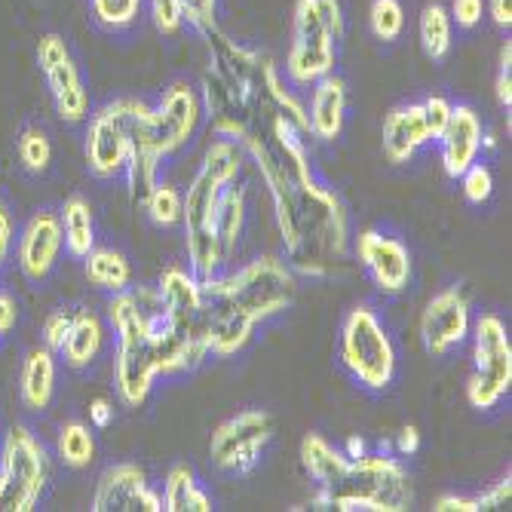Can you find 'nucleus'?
<instances>
[{
    "mask_svg": "<svg viewBox=\"0 0 512 512\" xmlns=\"http://www.w3.org/2000/svg\"><path fill=\"white\" fill-rule=\"evenodd\" d=\"M203 37L209 46L203 92L212 132L237 142L255 160L289 267L304 276L335 273L347 261L350 221L338 194L325 188L310 166L307 108L267 56L218 28Z\"/></svg>",
    "mask_w": 512,
    "mask_h": 512,
    "instance_id": "obj_1",
    "label": "nucleus"
},
{
    "mask_svg": "<svg viewBox=\"0 0 512 512\" xmlns=\"http://www.w3.org/2000/svg\"><path fill=\"white\" fill-rule=\"evenodd\" d=\"M108 322L117 335L114 381L129 408H142L160 375L194 371L209 356L206 338L166 316L157 289L120 292L108 301Z\"/></svg>",
    "mask_w": 512,
    "mask_h": 512,
    "instance_id": "obj_2",
    "label": "nucleus"
},
{
    "mask_svg": "<svg viewBox=\"0 0 512 512\" xmlns=\"http://www.w3.org/2000/svg\"><path fill=\"white\" fill-rule=\"evenodd\" d=\"M203 338L212 356L240 353L255 325L292 307L298 295L295 270L273 255L249 261L234 276L200 279Z\"/></svg>",
    "mask_w": 512,
    "mask_h": 512,
    "instance_id": "obj_3",
    "label": "nucleus"
},
{
    "mask_svg": "<svg viewBox=\"0 0 512 512\" xmlns=\"http://www.w3.org/2000/svg\"><path fill=\"white\" fill-rule=\"evenodd\" d=\"M301 463L316 482L310 497L313 509H341V512H402L411 503V482L405 467L378 451L347 457L319 433L304 436Z\"/></svg>",
    "mask_w": 512,
    "mask_h": 512,
    "instance_id": "obj_4",
    "label": "nucleus"
},
{
    "mask_svg": "<svg viewBox=\"0 0 512 512\" xmlns=\"http://www.w3.org/2000/svg\"><path fill=\"white\" fill-rule=\"evenodd\" d=\"M243 169V148L230 138H218L203 157L188 194L181 197L184 246H188L191 273L197 279H212L224 264V249L218 240V200L227 184H234Z\"/></svg>",
    "mask_w": 512,
    "mask_h": 512,
    "instance_id": "obj_5",
    "label": "nucleus"
},
{
    "mask_svg": "<svg viewBox=\"0 0 512 512\" xmlns=\"http://www.w3.org/2000/svg\"><path fill=\"white\" fill-rule=\"evenodd\" d=\"M344 37L341 0H298L292 19V46L286 56V77L307 89L325 74H335Z\"/></svg>",
    "mask_w": 512,
    "mask_h": 512,
    "instance_id": "obj_6",
    "label": "nucleus"
},
{
    "mask_svg": "<svg viewBox=\"0 0 512 512\" xmlns=\"http://www.w3.org/2000/svg\"><path fill=\"white\" fill-rule=\"evenodd\" d=\"M338 359L347 375L368 393H384L396 381V344L381 316L365 304L353 307L341 325Z\"/></svg>",
    "mask_w": 512,
    "mask_h": 512,
    "instance_id": "obj_7",
    "label": "nucleus"
},
{
    "mask_svg": "<svg viewBox=\"0 0 512 512\" xmlns=\"http://www.w3.org/2000/svg\"><path fill=\"white\" fill-rule=\"evenodd\" d=\"M203 120V99L191 83H172L157 108H145L132 132V148L166 160L191 142ZM129 148V151H132Z\"/></svg>",
    "mask_w": 512,
    "mask_h": 512,
    "instance_id": "obj_8",
    "label": "nucleus"
},
{
    "mask_svg": "<svg viewBox=\"0 0 512 512\" xmlns=\"http://www.w3.org/2000/svg\"><path fill=\"white\" fill-rule=\"evenodd\" d=\"M50 479V457L28 427H13L0 448V512H31Z\"/></svg>",
    "mask_w": 512,
    "mask_h": 512,
    "instance_id": "obj_9",
    "label": "nucleus"
},
{
    "mask_svg": "<svg viewBox=\"0 0 512 512\" xmlns=\"http://www.w3.org/2000/svg\"><path fill=\"white\" fill-rule=\"evenodd\" d=\"M512 387V344L500 316L485 313L473 329V375L467 381V399L473 408H494Z\"/></svg>",
    "mask_w": 512,
    "mask_h": 512,
    "instance_id": "obj_10",
    "label": "nucleus"
},
{
    "mask_svg": "<svg viewBox=\"0 0 512 512\" xmlns=\"http://www.w3.org/2000/svg\"><path fill=\"white\" fill-rule=\"evenodd\" d=\"M145 108L148 105L138 99H117L92 114L86 126L83 154H86V169L96 178H117L120 172H126L132 132Z\"/></svg>",
    "mask_w": 512,
    "mask_h": 512,
    "instance_id": "obj_11",
    "label": "nucleus"
},
{
    "mask_svg": "<svg viewBox=\"0 0 512 512\" xmlns=\"http://www.w3.org/2000/svg\"><path fill=\"white\" fill-rule=\"evenodd\" d=\"M273 430L276 424L264 408H246L212 433L209 457L218 470L246 476L258 467L261 451L273 439Z\"/></svg>",
    "mask_w": 512,
    "mask_h": 512,
    "instance_id": "obj_12",
    "label": "nucleus"
},
{
    "mask_svg": "<svg viewBox=\"0 0 512 512\" xmlns=\"http://www.w3.org/2000/svg\"><path fill=\"white\" fill-rule=\"evenodd\" d=\"M37 65L46 77V86H50L56 114L71 126L83 123L89 117V92L62 34L50 31L37 40Z\"/></svg>",
    "mask_w": 512,
    "mask_h": 512,
    "instance_id": "obj_13",
    "label": "nucleus"
},
{
    "mask_svg": "<svg viewBox=\"0 0 512 512\" xmlns=\"http://www.w3.org/2000/svg\"><path fill=\"white\" fill-rule=\"evenodd\" d=\"M470 301L457 286L439 292L421 316V341L430 356H445L470 338Z\"/></svg>",
    "mask_w": 512,
    "mask_h": 512,
    "instance_id": "obj_14",
    "label": "nucleus"
},
{
    "mask_svg": "<svg viewBox=\"0 0 512 512\" xmlns=\"http://www.w3.org/2000/svg\"><path fill=\"white\" fill-rule=\"evenodd\" d=\"M96 512H163V497L151 491L148 476L135 463H114L99 476L92 494Z\"/></svg>",
    "mask_w": 512,
    "mask_h": 512,
    "instance_id": "obj_15",
    "label": "nucleus"
},
{
    "mask_svg": "<svg viewBox=\"0 0 512 512\" xmlns=\"http://www.w3.org/2000/svg\"><path fill=\"white\" fill-rule=\"evenodd\" d=\"M356 255L368 270L371 283L384 295H399L411 283V252L402 240L384 230H362L356 240Z\"/></svg>",
    "mask_w": 512,
    "mask_h": 512,
    "instance_id": "obj_16",
    "label": "nucleus"
},
{
    "mask_svg": "<svg viewBox=\"0 0 512 512\" xmlns=\"http://www.w3.org/2000/svg\"><path fill=\"white\" fill-rule=\"evenodd\" d=\"M62 252V218L50 209L37 212L19 237V270L28 283H43Z\"/></svg>",
    "mask_w": 512,
    "mask_h": 512,
    "instance_id": "obj_17",
    "label": "nucleus"
},
{
    "mask_svg": "<svg viewBox=\"0 0 512 512\" xmlns=\"http://www.w3.org/2000/svg\"><path fill=\"white\" fill-rule=\"evenodd\" d=\"M442 145V166L448 178H460L482 151V120L470 105H454L445 132L439 135Z\"/></svg>",
    "mask_w": 512,
    "mask_h": 512,
    "instance_id": "obj_18",
    "label": "nucleus"
},
{
    "mask_svg": "<svg viewBox=\"0 0 512 512\" xmlns=\"http://www.w3.org/2000/svg\"><path fill=\"white\" fill-rule=\"evenodd\" d=\"M347 120V83L338 74H325L313 83L310 108H307V126L310 135L319 142H335L344 132Z\"/></svg>",
    "mask_w": 512,
    "mask_h": 512,
    "instance_id": "obj_19",
    "label": "nucleus"
},
{
    "mask_svg": "<svg viewBox=\"0 0 512 512\" xmlns=\"http://www.w3.org/2000/svg\"><path fill=\"white\" fill-rule=\"evenodd\" d=\"M160 301L169 319H175L178 325H188V329L203 335V289L200 279L181 267H169L160 276Z\"/></svg>",
    "mask_w": 512,
    "mask_h": 512,
    "instance_id": "obj_20",
    "label": "nucleus"
},
{
    "mask_svg": "<svg viewBox=\"0 0 512 512\" xmlns=\"http://www.w3.org/2000/svg\"><path fill=\"white\" fill-rule=\"evenodd\" d=\"M424 145H430V132L424 123L421 102L399 105L384 120V154L390 163H408Z\"/></svg>",
    "mask_w": 512,
    "mask_h": 512,
    "instance_id": "obj_21",
    "label": "nucleus"
},
{
    "mask_svg": "<svg viewBox=\"0 0 512 512\" xmlns=\"http://www.w3.org/2000/svg\"><path fill=\"white\" fill-rule=\"evenodd\" d=\"M22 402L28 411H46L56 393V356L50 347H34L22 362L19 378Z\"/></svg>",
    "mask_w": 512,
    "mask_h": 512,
    "instance_id": "obj_22",
    "label": "nucleus"
},
{
    "mask_svg": "<svg viewBox=\"0 0 512 512\" xmlns=\"http://www.w3.org/2000/svg\"><path fill=\"white\" fill-rule=\"evenodd\" d=\"M102 344H105V325H102V319L92 310H74L71 329H68L65 344L59 350L65 356V362H68V368H74V371L89 368L92 362L99 359Z\"/></svg>",
    "mask_w": 512,
    "mask_h": 512,
    "instance_id": "obj_23",
    "label": "nucleus"
},
{
    "mask_svg": "<svg viewBox=\"0 0 512 512\" xmlns=\"http://www.w3.org/2000/svg\"><path fill=\"white\" fill-rule=\"evenodd\" d=\"M59 218H62V243L68 246L71 258H86L96 249V215H92V206L83 197L65 200Z\"/></svg>",
    "mask_w": 512,
    "mask_h": 512,
    "instance_id": "obj_24",
    "label": "nucleus"
},
{
    "mask_svg": "<svg viewBox=\"0 0 512 512\" xmlns=\"http://www.w3.org/2000/svg\"><path fill=\"white\" fill-rule=\"evenodd\" d=\"M163 509L166 512H212V497L200 488L194 470L184 467V463L172 467L166 476Z\"/></svg>",
    "mask_w": 512,
    "mask_h": 512,
    "instance_id": "obj_25",
    "label": "nucleus"
},
{
    "mask_svg": "<svg viewBox=\"0 0 512 512\" xmlns=\"http://www.w3.org/2000/svg\"><path fill=\"white\" fill-rule=\"evenodd\" d=\"M83 261H86V279L96 289L111 292V295H120V292L129 289L132 267H129L123 252H117V249H92Z\"/></svg>",
    "mask_w": 512,
    "mask_h": 512,
    "instance_id": "obj_26",
    "label": "nucleus"
},
{
    "mask_svg": "<svg viewBox=\"0 0 512 512\" xmlns=\"http://www.w3.org/2000/svg\"><path fill=\"white\" fill-rule=\"evenodd\" d=\"M243 224H246V191L227 184L221 200H218V240H221L224 255H230L237 249Z\"/></svg>",
    "mask_w": 512,
    "mask_h": 512,
    "instance_id": "obj_27",
    "label": "nucleus"
},
{
    "mask_svg": "<svg viewBox=\"0 0 512 512\" xmlns=\"http://www.w3.org/2000/svg\"><path fill=\"white\" fill-rule=\"evenodd\" d=\"M451 16L442 4H427L424 13H421V25H417V31H421V46L424 53L433 59V62H442L448 53H451Z\"/></svg>",
    "mask_w": 512,
    "mask_h": 512,
    "instance_id": "obj_28",
    "label": "nucleus"
},
{
    "mask_svg": "<svg viewBox=\"0 0 512 512\" xmlns=\"http://www.w3.org/2000/svg\"><path fill=\"white\" fill-rule=\"evenodd\" d=\"M56 454H59V460L65 463V467L83 470V467H89L92 460H96V439H92V433H89L86 424L68 421V424H62V430H59Z\"/></svg>",
    "mask_w": 512,
    "mask_h": 512,
    "instance_id": "obj_29",
    "label": "nucleus"
},
{
    "mask_svg": "<svg viewBox=\"0 0 512 512\" xmlns=\"http://www.w3.org/2000/svg\"><path fill=\"white\" fill-rule=\"evenodd\" d=\"M19 160L25 166V172L40 175L50 169L53 163V145H50V135H46L40 126H28L19 135Z\"/></svg>",
    "mask_w": 512,
    "mask_h": 512,
    "instance_id": "obj_30",
    "label": "nucleus"
},
{
    "mask_svg": "<svg viewBox=\"0 0 512 512\" xmlns=\"http://www.w3.org/2000/svg\"><path fill=\"white\" fill-rule=\"evenodd\" d=\"M368 25L381 43H393L405 31V10L399 0H371Z\"/></svg>",
    "mask_w": 512,
    "mask_h": 512,
    "instance_id": "obj_31",
    "label": "nucleus"
},
{
    "mask_svg": "<svg viewBox=\"0 0 512 512\" xmlns=\"http://www.w3.org/2000/svg\"><path fill=\"white\" fill-rule=\"evenodd\" d=\"M145 212L151 215V221L157 227H175V224H181V194L172 188V184L157 181L145 200Z\"/></svg>",
    "mask_w": 512,
    "mask_h": 512,
    "instance_id": "obj_32",
    "label": "nucleus"
},
{
    "mask_svg": "<svg viewBox=\"0 0 512 512\" xmlns=\"http://www.w3.org/2000/svg\"><path fill=\"white\" fill-rule=\"evenodd\" d=\"M142 4L145 0H89L96 22L111 31L129 28L138 19V13H142Z\"/></svg>",
    "mask_w": 512,
    "mask_h": 512,
    "instance_id": "obj_33",
    "label": "nucleus"
},
{
    "mask_svg": "<svg viewBox=\"0 0 512 512\" xmlns=\"http://www.w3.org/2000/svg\"><path fill=\"white\" fill-rule=\"evenodd\" d=\"M460 181H463V197H467V203H473V206L488 203L491 194H494V175H491V169H488L485 163H479V160L460 175Z\"/></svg>",
    "mask_w": 512,
    "mask_h": 512,
    "instance_id": "obj_34",
    "label": "nucleus"
},
{
    "mask_svg": "<svg viewBox=\"0 0 512 512\" xmlns=\"http://www.w3.org/2000/svg\"><path fill=\"white\" fill-rule=\"evenodd\" d=\"M184 25H191L200 37L218 28V0H181Z\"/></svg>",
    "mask_w": 512,
    "mask_h": 512,
    "instance_id": "obj_35",
    "label": "nucleus"
},
{
    "mask_svg": "<svg viewBox=\"0 0 512 512\" xmlns=\"http://www.w3.org/2000/svg\"><path fill=\"white\" fill-rule=\"evenodd\" d=\"M151 4V19L154 28L166 37L178 34L184 28V10H181V0H148Z\"/></svg>",
    "mask_w": 512,
    "mask_h": 512,
    "instance_id": "obj_36",
    "label": "nucleus"
},
{
    "mask_svg": "<svg viewBox=\"0 0 512 512\" xmlns=\"http://www.w3.org/2000/svg\"><path fill=\"white\" fill-rule=\"evenodd\" d=\"M451 102L445 96H427L421 102V111H424V123H427V132H430V142H439V135L445 132L448 120H451Z\"/></svg>",
    "mask_w": 512,
    "mask_h": 512,
    "instance_id": "obj_37",
    "label": "nucleus"
},
{
    "mask_svg": "<svg viewBox=\"0 0 512 512\" xmlns=\"http://www.w3.org/2000/svg\"><path fill=\"white\" fill-rule=\"evenodd\" d=\"M71 319H74V310H68V307H59V310H53L50 316H46V322H43V344L50 347L53 353L62 350L65 335L71 329Z\"/></svg>",
    "mask_w": 512,
    "mask_h": 512,
    "instance_id": "obj_38",
    "label": "nucleus"
},
{
    "mask_svg": "<svg viewBox=\"0 0 512 512\" xmlns=\"http://www.w3.org/2000/svg\"><path fill=\"white\" fill-rule=\"evenodd\" d=\"M482 13H485L482 0H451V7H448L451 22L463 31H473L482 22Z\"/></svg>",
    "mask_w": 512,
    "mask_h": 512,
    "instance_id": "obj_39",
    "label": "nucleus"
},
{
    "mask_svg": "<svg viewBox=\"0 0 512 512\" xmlns=\"http://www.w3.org/2000/svg\"><path fill=\"white\" fill-rule=\"evenodd\" d=\"M497 102L509 114L512 108V43L506 40L500 50V71H497Z\"/></svg>",
    "mask_w": 512,
    "mask_h": 512,
    "instance_id": "obj_40",
    "label": "nucleus"
},
{
    "mask_svg": "<svg viewBox=\"0 0 512 512\" xmlns=\"http://www.w3.org/2000/svg\"><path fill=\"white\" fill-rule=\"evenodd\" d=\"M509 497H512V476H503L500 482H494L485 494H479L476 497V506H479V512H485V509H497V506H506L509 503Z\"/></svg>",
    "mask_w": 512,
    "mask_h": 512,
    "instance_id": "obj_41",
    "label": "nucleus"
},
{
    "mask_svg": "<svg viewBox=\"0 0 512 512\" xmlns=\"http://www.w3.org/2000/svg\"><path fill=\"white\" fill-rule=\"evenodd\" d=\"M16 319H19V304H16V298H13L7 289H0V338H4L7 332H13Z\"/></svg>",
    "mask_w": 512,
    "mask_h": 512,
    "instance_id": "obj_42",
    "label": "nucleus"
},
{
    "mask_svg": "<svg viewBox=\"0 0 512 512\" xmlns=\"http://www.w3.org/2000/svg\"><path fill=\"white\" fill-rule=\"evenodd\" d=\"M433 509H436V512H479L476 497H457V494H445V497H439Z\"/></svg>",
    "mask_w": 512,
    "mask_h": 512,
    "instance_id": "obj_43",
    "label": "nucleus"
},
{
    "mask_svg": "<svg viewBox=\"0 0 512 512\" xmlns=\"http://www.w3.org/2000/svg\"><path fill=\"white\" fill-rule=\"evenodd\" d=\"M89 421L92 427H108L114 421V405L105 396H96L89 402Z\"/></svg>",
    "mask_w": 512,
    "mask_h": 512,
    "instance_id": "obj_44",
    "label": "nucleus"
},
{
    "mask_svg": "<svg viewBox=\"0 0 512 512\" xmlns=\"http://www.w3.org/2000/svg\"><path fill=\"white\" fill-rule=\"evenodd\" d=\"M10 249H13V221H10V212L0 203V267L10 258Z\"/></svg>",
    "mask_w": 512,
    "mask_h": 512,
    "instance_id": "obj_45",
    "label": "nucleus"
},
{
    "mask_svg": "<svg viewBox=\"0 0 512 512\" xmlns=\"http://www.w3.org/2000/svg\"><path fill=\"white\" fill-rule=\"evenodd\" d=\"M417 448H421V433H417V427H402V433L396 439V451L402 457H411Z\"/></svg>",
    "mask_w": 512,
    "mask_h": 512,
    "instance_id": "obj_46",
    "label": "nucleus"
},
{
    "mask_svg": "<svg viewBox=\"0 0 512 512\" xmlns=\"http://www.w3.org/2000/svg\"><path fill=\"white\" fill-rule=\"evenodd\" d=\"M488 13L497 28H509L512 25V0H488Z\"/></svg>",
    "mask_w": 512,
    "mask_h": 512,
    "instance_id": "obj_47",
    "label": "nucleus"
},
{
    "mask_svg": "<svg viewBox=\"0 0 512 512\" xmlns=\"http://www.w3.org/2000/svg\"><path fill=\"white\" fill-rule=\"evenodd\" d=\"M344 454H347V457H362V454H368V442H365L362 436H350V439L344 442Z\"/></svg>",
    "mask_w": 512,
    "mask_h": 512,
    "instance_id": "obj_48",
    "label": "nucleus"
}]
</instances>
